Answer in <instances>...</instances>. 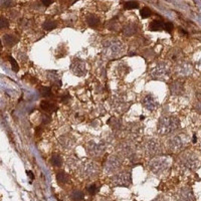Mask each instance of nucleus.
I'll return each mask as SVG.
<instances>
[{"label":"nucleus","mask_w":201,"mask_h":201,"mask_svg":"<svg viewBox=\"0 0 201 201\" xmlns=\"http://www.w3.org/2000/svg\"><path fill=\"white\" fill-rule=\"evenodd\" d=\"M180 122L176 117L173 116H163L161 117L158 122V130L159 134L161 135H166L171 132L175 131L179 128Z\"/></svg>","instance_id":"obj_1"},{"label":"nucleus","mask_w":201,"mask_h":201,"mask_svg":"<svg viewBox=\"0 0 201 201\" xmlns=\"http://www.w3.org/2000/svg\"><path fill=\"white\" fill-rule=\"evenodd\" d=\"M180 167L186 171H192L195 170L199 165L198 155L193 152H187L180 158L179 162Z\"/></svg>","instance_id":"obj_2"},{"label":"nucleus","mask_w":201,"mask_h":201,"mask_svg":"<svg viewBox=\"0 0 201 201\" xmlns=\"http://www.w3.org/2000/svg\"><path fill=\"white\" fill-rule=\"evenodd\" d=\"M103 48H104L105 54H106L107 56L111 57V58L121 55L123 53V50H124L123 44H121L119 41H116V40L107 41V42L103 45Z\"/></svg>","instance_id":"obj_3"},{"label":"nucleus","mask_w":201,"mask_h":201,"mask_svg":"<svg viewBox=\"0 0 201 201\" xmlns=\"http://www.w3.org/2000/svg\"><path fill=\"white\" fill-rule=\"evenodd\" d=\"M149 169L156 175L163 174L169 167V161L166 158H155L149 163Z\"/></svg>","instance_id":"obj_4"},{"label":"nucleus","mask_w":201,"mask_h":201,"mask_svg":"<svg viewBox=\"0 0 201 201\" xmlns=\"http://www.w3.org/2000/svg\"><path fill=\"white\" fill-rule=\"evenodd\" d=\"M98 171H99V167L97 164L93 163V162H86V163L82 164L80 167V174L84 178L95 177L98 174Z\"/></svg>","instance_id":"obj_5"},{"label":"nucleus","mask_w":201,"mask_h":201,"mask_svg":"<svg viewBox=\"0 0 201 201\" xmlns=\"http://www.w3.org/2000/svg\"><path fill=\"white\" fill-rule=\"evenodd\" d=\"M187 144V137L185 135H175L168 141V147L172 151H179Z\"/></svg>","instance_id":"obj_6"},{"label":"nucleus","mask_w":201,"mask_h":201,"mask_svg":"<svg viewBox=\"0 0 201 201\" xmlns=\"http://www.w3.org/2000/svg\"><path fill=\"white\" fill-rule=\"evenodd\" d=\"M170 70L168 68L167 64H158L152 70H151V76L156 80H164L169 76Z\"/></svg>","instance_id":"obj_7"},{"label":"nucleus","mask_w":201,"mask_h":201,"mask_svg":"<svg viewBox=\"0 0 201 201\" xmlns=\"http://www.w3.org/2000/svg\"><path fill=\"white\" fill-rule=\"evenodd\" d=\"M70 70L76 76H84L87 74V64L80 58H74L70 64Z\"/></svg>","instance_id":"obj_8"},{"label":"nucleus","mask_w":201,"mask_h":201,"mask_svg":"<svg viewBox=\"0 0 201 201\" xmlns=\"http://www.w3.org/2000/svg\"><path fill=\"white\" fill-rule=\"evenodd\" d=\"M87 148H88V152L91 156H100V155H102L105 151V145L103 142L99 141H90L87 145Z\"/></svg>","instance_id":"obj_9"},{"label":"nucleus","mask_w":201,"mask_h":201,"mask_svg":"<svg viewBox=\"0 0 201 201\" xmlns=\"http://www.w3.org/2000/svg\"><path fill=\"white\" fill-rule=\"evenodd\" d=\"M112 182L116 186H129L131 183V174L128 172H121L113 177Z\"/></svg>","instance_id":"obj_10"},{"label":"nucleus","mask_w":201,"mask_h":201,"mask_svg":"<svg viewBox=\"0 0 201 201\" xmlns=\"http://www.w3.org/2000/svg\"><path fill=\"white\" fill-rule=\"evenodd\" d=\"M122 162L120 158L117 156H111L108 158L106 164H105V171L106 173H115L120 169Z\"/></svg>","instance_id":"obj_11"},{"label":"nucleus","mask_w":201,"mask_h":201,"mask_svg":"<svg viewBox=\"0 0 201 201\" xmlns=\"http://www.w3.org/2000/svg\"><path fill=\"white\" fill-rule=\"evenodd\" d=\"M144 151L146 152L147 155H155L157 153L160 152V146L159 143L154 139H149L144 143Z\"/></svg>","instance_id":"obj_12"},{"label":"nucleus","mask_w":201,"mask_h":201,"mask_svg":"<svg viewBox=\"0 0 201 201\" xmlns=\"http://www.w3.org/2000/svg\"><path fill=\"white\" fill-rule=\"evenodd\" d=\"M142 104H143V106L149 111L156 110L159 106V103H158V101H157V99L153 95H150V94H148V95H146L143 98Z\"/></svg>","instance_id":"obj_13"},{"label":"nucleus","mask_w":201,"mask_h":201,"mask_svg":"<svg viewBox=\"0 0 201 201\" xmlns=\"http://www.w3.org/2000/svg\"><path fill=\"white\" fill-rule=\"evenodd\" d=\"M176 201H195L194 195L190 188H182L176 194Z\"/></svg>","instance_id":"obj_14"},{"label":"nucleus","mask_w":201,"mask_h":201,"mask_svg":"<svg viewBox=\"0 0 201 201\" xmlns=\"http://www.w3.org/2000/svg\"><path fill=\"white\" fill-rule=\"evenodd\" d=\"M176 70H177V72L180 76H186L192 72V66L189 64L188 62H181V64H178Z\"/></svg>","instance_id":"obj_15"},{"label":"nucleus","mask_w":201,"mask_h":201,"mask_svg":"<svg viewBox=\"0 0 201 201\" xmlns=\"http://www.w3.org/2000/svg\"><path fill=\"white\" fill-rule=\"evenodd\" d=\"M170 90L173 95H181L183 93V84L180 80H174L170 86Z\"/></svg>","instance_id":"obj_16"},{"label":"nucleus","mask_w":201,"mask_h":201,"mask_svg":"<svg viewBox=\"0 0 201 201\" xmlns=\"http://www.w3.org/2000/svg\"><path fill=\"white\" fill-rule=\"evenodd\" d=\"M3 42L6 46H14L17 42H18V39L17 37H15L14 35H11V34H6V35L3 36Z\"/></svg>","instance_id":"obj_17"},{"label":"nucleus","mask_w":201,"mask_h":201,"mask_svg":"<svg viewBox=\"0 0 201 201\" xmlns=\"http://www.w3.org/2000/svg\"><path fill=\"white\" fill-rule=\"evenodd\" d=\"M59 143H60V145H62L64 149H70V147L74 146V141L72 138L68 137V136H64V137H62L59 139Z\"/></svg>","instance_id":"obj_18"},{"label":"nucleus","mask_w":201,"mask_h":201,"mask_svg":"<svg viewBox=\"0 0 201 201\" xmlns=\"http://www.w3.org/2000/svg\"><path fill=\"white\" fill-rule=\"evenodd\" d=\"M121 152L124 156H127V157H130L134 154V148L131 144L129 143H125L121 146Z\"/></svg>","instance_id":"obj_19"},{"label":"nucleus","mask_w":201,"mask_h":201,"mask_svg":"<svg viewBox=\"0 0 201 201\" xmlns=\"http://www.w3.org/2000/svg\"><path fill=\"white\" fill-rule=\"evenodd\" d=\"M40 108L42 109L43 111L48 112V113L54 112V111L56 110V107L54 106V104L48 102V101H42V102L40 103Z\"/></svg>","instance_id":"obj_20"},{"label":"nucleus","mask_w":201,"mask_h":201,"mask_svg":"<svg viewBox=\"0 0 201 201\" xmlns=\"http://www.w3.org/2000/svg\"><path fill=\"white\" fill-rule=\"evenodd\" d=\"M56 180L60 185H64V184H66V183L70 181V178H68V175L66 172L59 171L56 173Z\"/></svg>","instance_id":"obj_21"},{"label":"nucleus","mask_w":201,"mask_h":201,"mask_svg":"<svg viewBox=\"0 0 201 201\" xmlns=\"http://www.w3.org/2000/svg\"><path fill=\"white\" fill-rule=\"evenodd\" d=\"M149 28L152 31H159L164 28V23L161 20H153L149 25Z\"/></svg>","instance_id":"obj_22"},{"label":"nucleus","mask_w":201,"mask_h":201,"mask_svg":"<svg viewBox=\"0 0 201 201\" xmlns=\"http://www.w3.org/2000/svg\"><path fill=\"white\" fill-rule=\"evenodd\" d=\"M128 131H129V133L131 134L132 136L136 137V136H139L141 129H140V126L138 125V124L134 123V124H130L129 128H128Z\"/></svg>","instance_id":"obj_23"},{"label":"nucleus","mask_w":201,"mask_h":201,"mask_svg":"<svg viewBox=\"0 0 201 201\" xmlns=\"http://www.w3.org/2000/svg\"><path fill=\"white\" fill-rule=\"evenodd\" d=\"M87 22L91 27H98L100 25V20L95 15H90L87 18Z\"/></svg>","instance_id":"obj_24"},{"label":"nucleus","mask_w":201,"mask_h":201,"mask_svg":"<svg viewBox=\"0 0 201 201\" xmlns=\"http://www.w3.org/2000/svg\"><path fill=\"white\" fill-rule=\"evenodd\" d=\"M70 197H72V200L74 201H82L85 197L84 195V192L80 190H74L72 193H70Z\"/></svg>","instance_id":"obj_25"},{"label":"nucleus","mask_w":201,"mask_h":201,"mask_svg":"<svg viewBox=\"0 0 201 201\" xmlns=\"http://www.w3.org/2000/svg\"><path fill=\"white\" fill-rule=\"evenodd\" d=\"M56 22L53 21V20H46V21L43 23V29L45 30H52L56 27Z\"/></svg>","instance_id":"obj_26"},{"label":"nucleus","mask_w":201,"mask_h":201,"mask_svg":"<svg viewBox=\"0 0 201 201\" xmlns=\"http://www.w3.org/2000/svg\"><path fill=\"white\" fill-rule=\"evenodd\" d=\"M108 124L113 128V129H119L121 126V121L117 118H111L108 121Z\"/></svg>","instance_id":"obj_27"},{"label":"nucleus","mask_w":201,"mask_h":201,"mask_svg":"<svg viewBox=\"0 0 201 201\" xmlns=\"http://www.w3.org/2000/svg\"><path fill=\"white\" fill-rule=\"evenodd\" d=\"M51 164L55 167H59V166H62V157L58 156V155H53L51 157Z\"/></svg>","instance_id":"obj_28"},{"label":"nucleus","mask_w":201,"mask_h":201,"mask_svg":"<svg viewBox=\"0 0 201 201\" xmlns=\"http://www.w3.org/2000/svg\"><path fill=\"white\" fill-rule=\"evenodd\" d=\"M39 93H40V95L42 96V97L48 98V97H50L51 96V90H50V88L43 87V88H41V89L39 90Z\"/></svg>","instance_id":"obj_29"},{"label":"nucleus","mask_w":201,"mask_h":201,"mask_svg":"<svg viewBox=\"0 0 201 201\" xmlns=\"http://www.w3.org/2000/svg\"><path fill=\"white\" fill-rule=\"evenodd\" d=\"M138 6H139V4H138L137 1H128L127 3H125L126 9H129V10L138 8Z\"/></svg>","instance_id":"obj_30"},{"label":"nucleus","mask_w":201,"mask_h":201,"mask_svg":"<svg viewBox=\"0 0 201 201\" xmlns=\"http://www.w3.org/2000/svg\"><path fill=\"white\" fill-rule=\"evenodd\" d=\"M8 59H9V62H10V64H11V68H12V70L15 72H17L19 70V66H18V64H17L16 60L11 56H8Z\"/></svg>","instance_id":"obj_31"},{"label":"nucleus","mask_w":201,"mask_h":201,"mask_svg":"<svg viewBox=\"0 0 201 201\" xmlns=\"http://www.w3.org/2000/svg\"><path fill=\"white\" fill-rule=\"evenodd\" d=\"M140 14H141L142 18H148V17L151 15L150 8H148V7H144V8H142L141 9V11H140Z\"/></svg>","instance_id":"obj_32"},{"label":"nucleus","mask_w":201,"mask_h":201,"mask_svg":"<svg viewBox=\"0 0 201 201\" xmlns=\"http://www.w3.org/2000/svg\"><path fill=\"white\" fill-rule=\"evenodd\" d=\"M98 191H99V187H98L96 184H92L88 187V192L92 195H95L96 193H98Z\"/></svg>","instance_id":"obj_33"},{"label":"nucleus","mask_w":201,"mask_h":201,"mask_svg":"<svg viewBox=\"0 0 201 201\" xmlns=\"http://www.w3.org/2000/svg\"><path fill=\"white\" fill-rule=\"evenodd\" d=\"M9 26V22L7 19L5 18H1V21H0V27H1V29H5V28H7Z\"/></svg>","instance_id":"obj_34"},{"label":"nucleus","mask_w":201,"mask_h":201,"mask_svg":"<svg viewBox=\"0 0 201 201\" xmlns=\"http://www.w3.org/2000/svg\"><path fill=\"white\" fill-rule=\"evenodd\" d=\"M164 29H165L167 32H169V33H171V31L173 30V24H172L171 22L164 23Z\"/></svg>","instance_id":"obj_35"},{"label":"nucleus","mask_w":201,"mask_h":201,"mask_svg":"<svg viewBox=\"0 0 201 201\" xmlns=\"http://www.w3.org/2000/svg\"><path fill=\"white\" fill-rule=\"evenodd\" d=\"M13 4L12 0H1V6L2 7H9Z\"/></svg>","instance_id":"obj_36"},{"label":"nucleus","mask_w":201,"mask_h":201,"mask_svg":"<svg viewBox=\"0 0 201 201\" xmlns=\"http://www.w3.org/2000/svg\"><path fill=\"white\" fill-rule=\"evenodd\" d=\"M181 52H182V51H178V52H175V51H172L171 52V54H172V56H171V58L172 59H177V58H179V56L180 55H181Z\"/></svg>","instance_id":"obj_37"},{"label":"nucleus","mask_w":201,"mask_h":201,"mask_svg":"<svg viewBox=\"0 0 201 201\" xmlns=\"http://www.w3.org/2000/svg\"><path fill=\"white\" fill-rule=\"evenodd\" d=\"M41 2H42V4L45 5V6H48V5H50L51 3H52V0H41Z\"/></svg>","instance_id":"obj_38"},{"label":"nucleus","mask_w":201,"mask_h":201,"mask_svg":"<svg viewBox=\"0 0 201 201\" xmlns=\"http://www.w3.org/2000/svg\"><path fill=\"white\" fill-rule=\"evenodd\" d=\"M49 121H50V118H49V116H46V115H45V116H43V118H42V122H43V123L47 124Z\"/></svg>","instance_id":"obj_39"},{"label":"nucleus","mask_w":201,"mask_h":201,"mask_svg":"<svg viewBox=\"0 0 201 201\" xmlns=\"http://www.w3.org/2000/svg\"><path fill=\"white\" fill-rule=\"evenodd\" d=\"M27 175L30 177V179H31V180H33L34 176H33V174H32V172H31V171H27Z\"/></svg>","instance_id":"obj_40"},{"label":"nucleus","mask_w":201,"mask_h":201,"mask_svg":"<svg viewBox=\"0 0 201 201\" xmlns=\"http://www.w3.org/2000/svg\"><path fill=\"white\" fill-rule=\"evenodd\" d=\"M152 201H166V200L164 198H162V197H158V198L154 199V200H152Z\"/></svg>","instance_id":"obj_41"}]
</instances>
